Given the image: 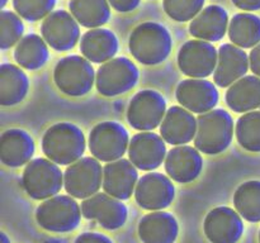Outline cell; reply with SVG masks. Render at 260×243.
Wrapping results in <instances>:
<instances>
[{"label": "cell", "instance_id": "6da1fadb", "mask_svg": "<svg viewBox=\"0 0 260 243\" xmlns=\"http://www.w3.org/2000/svg\"><path fill=\"white\" fill-rule=\"evenodd\" d=\"M128 48L132 57L142 65H160L172 52L173 38L160 23L145 22L132 30Z\"/></svg>", "mask_w": 260, "mask_h": 243}, {"label": "cell", "instance_id": "7a4b0ae2", "mask_svg": "<svg viewBox=\"0 0 260 243\" xmlns=\"http://www.w3.org/2000/svg\"><path fill=\"white\" fill-rule=\"evenodd\" d=\"M85 148L86 141L83 131L69 122L53 124L43 134V153L60 166H69L80 159Z\"/></svg>", "mask_w": 260, "mask_h": 243}, {"label": "cell", "instance_id": "3957f363", "mask_svg": "<svg viewBox=\"0 0 260 243\" xmlns=\"http://www.w3.org/2000/svg\"><path fill=\"white\" fill-rule=\"evenodd\" d=\"M234 138V119L223 109H212L197 118L194 146L205 154L215 156L225 152Z\"/></svg>", "mask_w": 260, "mask_h": 243}, {"label": "cell", "instance_id": "277c9868", "mask_svg": "<svg viewBox=\"0 0 260 243\" xmlns=\"http://www.w3.org/2000/svg\"><path fill=\"white\" fill-rule=\"evenodd\" d=\"M81 215V207L71 195H55L36 210L38 225L51 233L73 232L80 224Z\"/></svg>", "mask_w": 260, "mask_h": 243}, {"label": "cell", "instance_id": "5b68a950", "mask_svg": "<svg viewBox=\"0 0 260 243\" xmlns=\"http://www.w3.org/2000/svg\"><path fill=\"white\" fill-rule=\"evenodd\" d=\"M95 77L90 61L78 55L61 58L53 70L55 85L61 93L71 98H80L90 93Z\"/></svg>", "mask_w": 260, "mask_h": 243}, {"label": "cell", "instance_id": "8992f818", "mask_svg": "<svg viewBox=\"0 0 260 243\" xmlns=\"http://www.w3.org/2000/svg\"><path fill=\"white\" fill-rule=\"evenodd\" d=\"M60 165L48 158H35L25 165L22 186L28 196L35 200H46L55 196L63 186V172Z\"/></svg>", "mask_w": 260, "mask_h": 243}, {"label": "cell", "instance_id": "52a82bcc", "mask_svg": "<svg viewBox=\"0 0 260 243\" xmlns=\"http://www.w3.org/2000/svg\"><path fill=\"white\" fill-rule=\"evenodd\" d=\"M139 68L129 58L116 57L98 68L95 86L99 94L113 98L131 91L139 83Z\"/></svg>", "mask_w": 260, "mask_h": 243}, {"label": "cell", "instance_id": "ba28073f", "mask_svg": "<svg viewBox=\"0 0 260 243\" xmlns=\"http://www.w3.org/2000/svg\"><path fill=\"white\" fill-rule=\"evenodd\" d=\"M89 149L93 157L102 162H113L123 158L128 152L129 134L117 122H102L89 134Z\"/></svg>", "mask_w": 260, "mask_h": 243}, {"label": "cell", "instance_id": "9c48e42d", "mask_svg": "<svg viewBox=\"0 0 260 243\" xmlns=\"http://www.w3.org/2000/svg\"><path fill=\"white\" fill-rule=\"evenodd\" d=\"M103 171L95 157H81L63 172V187L75 199H88L103 186Z\"/></svg>", "mask_w": 260, "mask_h": 243}, {"label": "cell", "instance_id": "30bf717a", "mask_svg": "<svg viewBox=\"0 0 260 243\" xmlns=\"http://www.w3.org/2000/svg\"><path fill=\"white\" fill-rule=\"evenodd\" d=\"M167 114V101L155 90H141L131 99L127 108V122L137 131H154Z\"/></svg>", "mask_w": 260, "mask_h": 243}, {"label": "cell", "instance_id": "8fae6325", "mask_svg": "<svg viewBox=\"0 0 260 243\" xmlns=\"http://www.w3.org/2000/svg\"><path fill=\"white\" fill-rule=\"evenodd\" d=\"M218 51L211 42L192 39L185 42L178 52V66L190 78H205L216 70Z\"/></svg>", "mask_w": 260, "mask_h": 243}, {"label": "cell", "instance_id": "7c38bea8", "mask_svg": "<svg viewBox=\"0 0 260 243\" xmlns=\"http://www.w3.org/2000/svg\"><path fill=\"white\" fill-rule=\"evenodd\" d=\"M81 213L88 220H95L107 230H116L127 222L128 210L122 200L111 196L107 192H96L93 196L84 199Z\"/></svg>", "mask_w": 260, "mask_h": 243}, {"label": "cell", "instance_id": "4fadbf2b", "mask_svg": "<svg viewBox=\"0 0 260 243\" xmlns=\"http://www.w3.org/2000/svg\"><path fill=\"white\" fill-rule=\"evenodd\" d=\"M41 33L52 50L65 52L73 50L80 40V24L71 13L56 10L43 19Z\"/></svg>", "mask_w": 260, "mask_h": 243}, {"label": "cell", "instance_id": "5bb4252c", "mask_svg": "<svg viewBox=\"0 0 260 243\" xmlns=\"http://www.w3.org/2000/svg\"><path fill=\"white\" fill-rule=\"evenodd\" d=\"M175 197L172 179L160 172H149L137 182L135 200L145 210L156 212L170 207Z\"/></svg>", "mask_w": 260, "mask_h": 243}, {"label": "cell", "instance_id": "9a60e30c", "mask_svg": "<svg viewBox=\"0 0 260 243\" xmlns=\"http://www.w3.org/2000/svg\"><path fill=\"white\" fill-rule=\"evenodd\" d=\"M203 230L211 243H238L243 237L245 227L238 210L217 207L206 217Z\"/></svg>", "mask_w": 260, "mask_h": 243}, {"label": "cell", "instance_id": "2e32d148", "mask_svg": "<svg viewBox=\"0 0 260 243\" xmlns=\"http://www.w3.org/2000/svg\"><path fill=\"white\" fill-rule=\"evenodd\" d=\"M167 154L164 138L154 132L137 133L129 141V161L142 171H152L161 166Z\"/></svg>", "mask_w": 260, "mask_h": 243}, {"label": "cell", "instance_id": "e0dca14e", "mask_svg": "<svg viewBox=\"0 0 260 243\" xmlns=\"http://www.w3.org/2000/svg\"><path fill=\"white\" fill-rule=\"evenodd\" d=\"M175 96L183 108L197 114L207 113L215 109L220 98L216 84L205 78L183 80L178 85Z\"/></svg>", "mask_w": 260, "mask_h": 243}, {"label": "cell", "instance_id": "ac0fdd59", "mask_svg": "<svg viewBox=\"0 0 260 243\" xmlns=\"http://www.w3.org/2000/svg\"><path fill=\"white\" fill-rule=\"evenodd\" d=\"M103 190L111 196L119 200H128L135 194L139 172L137 167L129 159L119 158L108 162L103 167Z\"/></svg>", "mask_w": 260, "mask_h": 243}, {"label": "cell", "instance_id": "d6986e66", "mask_svg": "<svg viewBox=\"0 0 260 243\" xmlns=\"http://www.w3.org/2000/svg\"><path fill=\"white\" fill-rule=\"evenodd\" d=\"M164 165L165 172L173 181L189 184L202 172L203 158L197 148L182 144L168 152Z\"/></svg>", "mask_w": 260, "mask_h": 243}, {"label": "cell", "instance_id": "ffe728a7", "mask_svg": "<svg viewBox=\"0 0 260 243\" xmlns=\"http://www.w3.org/2000/svg\"><path fill=\"white\" fill-rule=\"evenodd\" d=\"M250 67L249 56L234 43H225L218 48V60L213 72V81L220 88H230L246 75Z\"/></svg>", "mask_w": 260, "mask_h": 243}, {"label": "cell", "instance_id": "44dd1931", "mask_svg": "<svg viewBox=\"0 0 260 243\" xmlns=\"http://www.w3.org/2000/svg\"><path fill=\"white\" fill-rule=\"evenodd\" d=\"M197 133V118L183 106L168 109L161 124L160 136L172 146H182L194 139Z\"/></svg>", "mask_w": 260, "mask_h": 243}, {"label": "cell", "instance_id": "7402d4cb", "mask_svg": "<svg viewBox=\"0 0 260 243\" xmlns=\"http://www.w3.org/2000/svg\"><path fill=\"white\" fill-rule=\"evenodd\" d=\"M35 141L28 132L12 128L0 136V161L12 169L22 167L32 161Z\"/></svg>", "mask_w": 260, "mask_h": 243}, {"label": "cell", "instance_id": "603a6c76", "mask_svg": "<svg viewBox=\"0 0 260 243\" xmlns=\"http://www.w3.org/2000/svg\"><path fill=\"white\" fill-rule=\"evenodd\" d=\"M229 14L220 5H210L190 22L189 33L196 39L218 42L229 32Z\"/></svg>", "mask_w": 260, "mask_h": 243}, {"label": "cell", "instance_id": "cb8c5ba5", "mask_svg": "<svg viewBox=\"0 0 260 243\" xmlns=\"http://www.w3.org/2000/svg\"><path fill=\"white\" fill-rule=\"evenodd\" d=\"M178 234L177 219L162 210L149 213L139 223V237L142 243H174Z\"/></svg>", "mask_w": 260, "mask_h": 243}, {"label": "cell", "instance_id": "d4e9b609", "mask_svg": "<svg viewBox=\"0 0 260 243\" xmlns=\"http://www.w3.org/2000/svg\"><path fill=\"white\" fill-rule=\"evenodd\" d=\"M119 48L118 39L112 30L93 28L81 37L80 51L84 57L94 63H104L114 58Z\"/></svg>", "mask_w": 260, "mask_h": 243}, {"label": "cell", "instance_id": "484cf974", "mask_svg": "<svg viewBox=\"0 0 260 243\" xmlns=\"http://www.w3.org/2000/svg\"><path fill=\"white\" fill-rule=\"evenodd\" d=\"M226 104L235 113H248L260 108V77L244 76L226 91Z\"/></svg>", "mask_w": 260, "mask_h": 243}, {"label": "cell", "instance_id": "4316f807", "mask_svg": "<svg viewBox=\"0 0 260 243\" xmlns=\"http://www.w3.org/2000/svg\"><path fill=\"white\" fill-rule=\"evenodd\" d=\"M29 91V78L12 63L0 66V105L14 106L22 103Z\"/></svg>", "mask_w": 260, "mask_h": 243}, {"label": "cell", "instance_id": "83f0119b", "mask_svg": "<svg viewBox=\"0 0 260 243\" xmlns=\"http://www.w3.org/2000/svg\"><path fill=\"white\" fill-rule=\"evenodd\" d=\"M50 58L48 45L38 34H27L19 40L14 50V60L25 70L35 71L47 63Z\"/></svg>", "mask_w": 260, "mask_h": 243}, {"label": "cell", "instance_id": "f1b7e54d", "mask_svg": "<svg viewBox=\"0 0 260 243\" xmlns=\"http://www.w3.org/2000/svg\"><path fill=\"white\" fill-rule=\"evenodd\" d=\"M69 9L81 27L101 28L111 19L108 0H70Z\"/></svg>", "mask_w": 260, "mask_h": 243}, {"label": "cell", "instance_id": "f546056e", "mask_svg": "<svg viewBox=\"0 0 260 243\" xmlns=\"http://www.w3.org/2000/svg\"><path fill=\"white\" fill-rule=\"evenodd\" d=\"M229 38L240 48H254L260 43V18L251 13L234 15L229 24Z\"/></svg>", "mask_w": 260, "mask_h": 243}, {"label": "cell", "instance_id": "4dcf8cb0", "mask_svg": "<svg viewBox=\"0 0 260 243\" xmlns=\"http://www.w3.org/2000/svg\"><path fill=\"white\" fill-rule=\"evenodd\" d=\"M234 207L250 223L260 222V181L251 180L241 184L234 195Z\"/></svg>", "mask_w": 260, "mask_h": 243}, {"label": "cell", "instance_id": "1f68e13d", "mask_svg": "<svg viewBox=\"0 0 260 243\" xmlns=\"http://www.w3.org/2000/svg\"><path fill=\"white\" fill-rule=\"evenodd\" d=\"M235 134L240 147L249 152H260V111L244 113L236 122Z\"/></svg>", "mask_w": 260, "mask_h": 243}, {"label": "cell", "instance_id": "d6a6232c", "mask_svg": "<svg viewBox=\"0 0 260 243\" xmlns=\"http://www.w3.org/2000/svg\"><path fill=\"white\" fill-rule=\"evenodd\" d=\"M24 33L22 18L14 12L3 10L0 13V48L9 50L19 43Z\"/></svg>", "mask_w": 260, "mask_h": 243}, {"label": "cell", "instance_id": "836d02e7", "mask_svg": "<svg viewBox=\"0 0 260 243\" xmlns=\"http://www.w3.org/2000/svg\"><path fill=\"white\" fill-rule=\"evenodd\" d=\"M56 0H13V8L22 19L37 22L52 13Z\"/></svg>", "mask_w": 260, "mask_h": 243}, {"label": "cell", "instance_id": "e575fe53", "mask_svg": "<svg viewBox=\"0 0 260 243\" xmlns=\"http://www.w3.org/2000/svg\"><path fill=\"white\" fill-rule=\"evenodd\" d=\"M206 0H164V10L175 22L193 20L203 10Z\"/></svg>", "mask_w": 260, "mask_h": 243}, {"label": "cell", "instance_id": "d590c367", "mask_svg": "<svg viewBox=\"0 0 260 243\" xmlns=\"http://www.w3.org/2000/svg\"><path fill=\"white\" fill-rule=\"evenodd\" d=\"M74 243H113V240L102 233L85 232L78 235Z\"/></svg>", "mask_w": 260, "mask_h": 243}, {"label": "cell", "instance_id": "8d00e7d4", "mask_svg": "<svg viewBox=\"0 0 260 243\" xmlns=\"http://www.w3.org/2000/svg\"><path fill=\"white\" fill-rule=\"evenodd\" d=\"M111 7L119 13H129L136 9L141 0H108Z\"/></svg>", "mask_w": 260, "mask_h": 243}, {"label": "cell", "instance_id": "74e56055", "mask_svg": "<svg viewBox=\"0 0 260 243\" xmlns=\"http://www.w3.org/2000/svg\"><path fill=\"white\" fill-rule=\"evenodd\" d=\"M249 61H250V70L253 71L254 75L260 77V43L251 50Z\"/></svg>", "mask_w": 260, "mask_h": 243}, {"label": "cell", "instance_id": "f35d334b", "mask_svg": "<svg viewBox=\"0 0 260 243\" xmlns=\"http://www.w3.org/2000/svg\"><path fill=\"white\" fill-rule=\"evenodd\" d=\"M231 2L241 10H248V12L260 10V0H231Z\"/></svg>", "mask_w": 260, "mask_h": 243}, {"label": "cell", "instance_id": "ab89813d", "mask_svg": "<svg viewBox=\"0 0 260 243\" xmlns=\"http://www.w3.org/2000/svg\"><path fill=\"white\" fill-rule=\"evenodd\" d=\"M0 243H10L9 237H8L4 232L0 233Z\"/></svg>", "mask_w": 260, "mask_h": 243}, {"label": "cell", "instance_id": "60d3db41", "mask_svg": "<svg viewBox=\"0 0 260 243\" xmlns=\"http://www.w3.org/2000/svg\"><path fill=\"white\" fill-rule=\"evenodd\" d=\"M7 2H8V0H0V8H2V9L5 7Z\"/></svg>", "mask_w": 260, "mask_h": 243}, {"label": "cell", "instance_id": "b9f144b4", "mask_svg": "<svg viewBox=\"0 0 260 243\" xmlns=\"http://www.w3.org/2000/svg\"><path fill=\"white\" fill-rule=\"evenodd\" d=\"M259 243H260V232H259Z\"/></svg>", "mask_w": 260, "mask_h": 243}]
</instances>
